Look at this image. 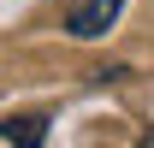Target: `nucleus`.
Returning <instances> with one entry per match:
<instances>
[{
    "label": "nucleus",
    "instance_id": "f257e3e1",
    "mask_svg": "<svg viewBox=\"0 0 154 148\" xmlns=\"http://www.w3.org/2000/svg\"><path fill=\"white\" fill-rule=\"evenodd\" d=\"M119 12H125V0H83V6L65 12V30H71L77 42H95V36H107L119 24Z\"/></svg>",
    "mask_w": 154,
    "mask_h": 148
},
{
    "label": "nucleus",
    "instance_id": "f03ea898",
    "mask_svg": "<svg viewBox=\"0 0 154 148\" xmlns=\"http://www.w3.org/2000/svg\"><path fill=\"white\" fill-rule=\"evenodd\" d=\"M42 130H48V119H0V136L18 148H42Z\"/></svg>",
    "mask_w": 154,
    "mask_h": 148
},
{
    "label": "nucleus",
    "instance_id": "7ed1b4c3",
    "mask_svg": "<svg viewBox=\"0 0 154 148\" xmlns=\"http://www.w3.org/2000/svg\"><path fill=\"white\" fill-rule=\"evenodd\" d=\"M136 148H154V130H148V136H142V142H136Z\"/></svg>",
    "mask_w": 154,
    "mask_h": 148
}]
</instances>
